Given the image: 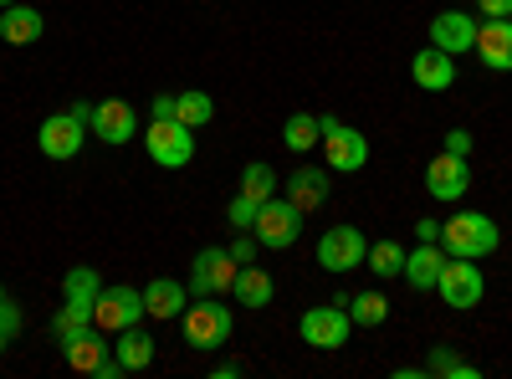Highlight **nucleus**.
I'll return each mask as SVG.
<instances>
[{"mask_svg": "<svg viewBox=\"0 0 512 379\" xmlns=\"http://www.w3.org/2000/svg\"><path fill=\"white\" fill-rule=\"evenodd\" d=\"M497 246H502V231H497L492 216H482V210H456V216L441 221V251L446 257L482 262V257H492Z\"/></svg>", "mask_w": 512, "mask_h": 379, "instance_id": "obj_1", "label": "nucleus"}, {"mask_svg": "<svg viewBox=\"0 0 512 379\" xmlns=\"http://www.w3.org/2000/svg\"><path fill=\"white\" fill-rule=\"evenodd\" d=\"M231 328H236V318H231V308H226L221 298H195V303H185V313H180L185 344L200 349V354L221 349V344L231 339Z\"/></svg>", "mask_w": 512, "mask_h": 379, "instance_id": "obj_2", "label": "nucleus"}, {"mask_svg": "<svg viewBox=\"0 0 512 379\" xmlns=\"http://www.w3.org/2000/svg\"><path fill=\"white\" fill-rule=\"evenodd\" d=\"M344 303H349V298H333V303H313V308L303 313L297 333H303V344H308V349L333 354V349H344V344H349L354 318H349V308H344Z\"/></svg>", "mask_w": 512, "mask_h": 379, "instance_id": "obj_3", "label": "nucleus"}, {"mask_svg": "<svg viewBox=\"0 0 512 379\" xmlns=\"http://www.w3.org/2000/svg\"><path fill=\"white\" fill-rule=\"evenodd\" d=\"M144 149H149V159L159 164V170H185V164L195 159V129L180 123V118H149Z\"/></svg>", "mask_w": 512, "mask_h": 379, "instance_id": "obj_4", "label": "nucleus"}, {"mask_svg": "<svg viewBox=\"0 0 512 379\" xmlns=\"http://www.w3.org/2000/svg\"><path fill=\"white\" fill-rule=\"evenodd\" d=\"M236 272H241V262L231 257V246H205V251H195L185 287H190V298H226Z\"/></svg>", "mask_w": 512, "mask_h": 379, "instance_id": "obj_5", "label": "nucleus"}, {"mask_svg": "<svg viewBox=\"0 0 512 379\" xmlns=\"http://www.w3.org/2000/svg\"><path fill=\"white\" fill-rule=\"evenodd\" d=\"M323 129V159L333 175H354L369 164V139L354 129V123H338V118H318Z\"/></svg>", "mask_w": 512, "mask_h": 379, "instance_id": "obj_6", "label": "nucleus"}, {"mask_svg": "<svg viewBox=\"0 0 512 379\" xmlns=\"http://www.w3.org/2000/svg\"><path fill=\"white\" fill-rule=\"evenodd\" d=\"M297 236H303V210L287 195H272L256 205V241L267 251H287V246H297Z\"/></svg>", "mask_w": 512, "mask_h": 379, "instance_id": "obj_7", "label": "nucleus"}, {"mask_svg": "<svg viewBox=\"0 0 512 379\" xmlns=\"http://www.w3.org/2000/svg\"><path fill=\"white\" fill-rule=\"evenodd\" d=\"M436 292H441V303L466 313V308H477L482 303V292H487V277L477 262H466V257H446L441 277H436Z\"/></svg>", "mask_w": 512, "mask_h": 379, "instance_id": "obj_8", "label": "nucleus"}, {"mask_svg": "<svg viewBox=\"0 0 512 379\" xmlns=\"http://www.w3.org/2000/svg\"><path fill=\"white\" fill-rule=\"evenodd\" d=\"M82 144H88V123H82L72 108H62V113H47L41 118V129H36V149L47 154V159H77L82 154Z\"/></svg>", "mask_w": 512, "mask_h": 379, "instance_id": "obj_9", "label": "nucleus"}, {"mask_svg": "<svg viewBox=\"0 0 512 379\" xmlns=\"http://www.w3.org/2000/svg\"><path fill=\"white\" fill-rule=\"evenodd\" d=\"M364 251H369V241H364L359 226H349V221L344 226H328L318 236V267L333 272V277H344V272L364 267Z\"/></svg>", "mask_w": 512, "mask_h": 379, "instance_id": "obj_10", "label": "nucleus"}, {"mask_svg": "<svg viewBox=\"0 0 512 379\" xmlns=\"http://www.w3.org/2000/svg\"><path fill=\"white\" fill-rule=\"evenodd\" d=\"M144 318H149L144 292H134V287H103V292H98L93 323H98L103 333H123V328H134V323H144Z\"/></svg>", "mask_w": 512, "mask_h": 379, "instance_id": "obj_11", "label": "nucleus"}, {"mask_svg": "<svg viewBox=\"0 0 512 379\" xmlns=\"http://www.w3.org/2000/svg\"><path fill=\"white\" fill-rule=\"evenodd\" d=\"M328 175H333L328 164H303V170H292V175L282 180V195H287L297 210H303V216H313V210L328 205V190H333Z\"/></svg>", "mask_w": 512, "mask_h": 379, "instance_id": "obj_12", "label": "nucleus"}, {"mask_svg": "<svg viewBox=\"0 0 512 379\" xmlns=\"http://www.w3.org/2000/svg\"><path fill=\"white\" fill-rule=\"evenodd\" d=\"M425 190H431V200H461L466 190H472V164H466L461 154H436L431 164H425Z\"/></svg>", "mask_w": 512, "mask_h": 379, "instance_id": "obj_13", "label": "nucleus"}, {"mask_svg": "<svg viewBox=\"0 0 512 379\" xmlns=\"http://www.w3.org/2000/svg\"><path fill=\"white\" fill-rule=\"evenodd\" d=\"M93 134L103 139V144H128L139 134V113H134V103H123V98H103V103H93Z\"/></svg>", "mask_w": 512, "mask_h": 379, "instance_id": "obj_14", "label": "nucleus"}, {"mask_svg": "<svg viewBox=\"0 0 512 379\" xmlns=\"http://www.w3.org/2000/svg\"><path fill=\"white\" fill-rule=\"evenodd\" d=\"M113 354V344L103 339V328L98 323H88V328H77L72 339H62V359H67V369H77V374H98V364Z\"/></svg>", "mask_w": 512, "mask_h": 379, "instance_id": "obj_15", "label": "nucleus"}, {"mask_svg": "<svg viewBox=\"0 0 512 379\" xmlns=\"http://www.w3.org/2000/svg\"><path fill=\"white\" fill-rule=\"evenodd\" d=\"M487 72H512V16H497V21H482L477 26V47Z\"/></svg>", "mask_w": 512, "mask_h": 379, "instance_id": "obj_16", "label": "nucleus"}, {"mask_svg": "<svg viewBox=\"0 0 512 379\" xmlns=\"http://www.w3.org/2000/svg\"><path fill=\"white\" fill-rule=\"evenodd\" d=\"M477 16H461V11H441V16H431V47H441V52H451V57H461V52H472L477 47Z\"/></svg>", "mask_w": 512, "mask_h": 379, "instance_id": "obj_17", "label": "nucleus"}, {"mask_svg": "<svg viewBox=\"0 0 512 379\" xmlns=\"http://www.w3.org/2000/svg\"><path fill=\"white\" fill-rule=\"evenodd\" d=\"M410 77L420 82L425 93H451L456 88V57L441 52V47H420L410 57Z\"/></svg>", "mask_w": 512, "mask_h": 379, "instance_id": "obj_18", "label": "nucleus"}, {"mask_svg": "<svg viewBox=\"0 0 512 379\" xmlns=\"http://www.w3.org/2000/svg\"><path fill=\"white\" fill-rule=\"evenodd\" d=\"M41 31H47V16L26 0L0 11V41H11V47H31V41H41Z\"/></svg>", "mask_w": 512, "mask_h": 379, "instance_id": "obj_19", "label": "nucleus"}, {"mask_svg": "<svg viewBox=\"0 0 512 379\" xmlns=\"http://www.w3.org/2000/svg\"><path fill=\"white\" fill-rule=\"evenodd\" d=\"M441 267H446V251H441L436 241H420L415 251H405V272H400V277H405L415 292H436Z\"/></svg>", "mask_w": 512, "mask_h": 379, "instance_id": "obj_20", "label": "nucleus"}, {"mask_svg": "<svg viewBox=\"0 0 512 379\" xmlns=\"http://www.w3.org/2000/svg\"><path fill=\"white\" fill-rule=\"evenodd\" d=\"M185 303H190V287L175 282V277H154V282L144 287V308H149V318L175 323V318L185 313Z\"/></svg>", "mask_w": 512, "mask_h": 379, "instance_id": "obj_21", "label": "nucleus"}, {"mask_svg": "<svg viewBox=\"0 0 512 379\" xmlns=\"http://www.w3.org/2000/svg\"><path fill=\"white\" fill-rule=\"evenodd\" d=\"M113 359L123 364V374H139V369H149L154 364V354H159V344H154V333H144L139 323L134 328H123V333H113Z\"/></svg>", "mask_w": 512, "mask_h": 379, "instance_id": "obj_22", "label": "nucleus"}, {"mask_svg": "<svg viewBox=\"0 0 512 379\" xmlns=\"http://www.w3.org/2000/svg\"><path fill=\"white\" fill-rule=\"evenodd\" d=\"M231 298L241 303V308H251V313H262L272 298H277V282H272V272H262V267H241L236 272V282H231Z\"/></svg>", "mask_w": 512, "mask_h": 379, "instance_id": "obj_23", "label": "nucleus"}, {"mask_svg": "<svg viewBox=\"0 0 512 379\" xmlns=\"http://www.w3.org/2000/svg\"><path fill=\"white\" fill-rule=\"evenodd\" d=\"M98 292H103V277H98L93 267H72V272L62 277V303L77 308V313H88V318H93V308H98Z\"/></svg>", "mask_w": 512, "mask_h": 379, "instance_id": "obj_24", "label": "nucleus"}, {"mask_svg": "<svg viewBox=\"0 0 512 379\" xmlns=\"http://www.w3.org/2000/svg\"><path fill=\"white\" fill-rule=\"evenodd\" d=\"M364 267H369L379 282L400 277V272H405V246H400V241H390V236H379V241L364 251Z\"/></svg>", "mask_w": 512, "mask_h": 379, "instance_id": "obj_25", "label": "nucleus"}, {"mask_svg": "<svg viewBox=\"0 0 512 379\" xmlns=\"http://www.w3.org/2000/svg\"><path fill=\"white\" fill-rule=\"evenodd\" d=\"M282 144H287L292 154H308V149H318V144H323L318 113H292V118L282 123Z\"/></svg>", "mask_w": 512, "mask_h": 379, "instance_id": "obj_26", "label": "nucleus"}, {"mask_svg": "<svg viewBox=\"0 0 512 379\" xmlns=\"http://www.w3.org/2000/svg\"><path fill=\"white\" fill-rule=\"evenodd\" d=\"M277 190H282V180H277V170H272L267 159H251L246 170H241V195H251L256 205H262V200H272Z\"/></svg>", "mask_w": 512, "mask_h": 379, "instance_id": "obj_27", "label": "nucleus"}, {"mask_svg": "<svg viewBox=\"0 0 512 379\" xmlns=\"http://www.w3.org/2000/svg\"><path fill=\"white\" fill-rule=\"evenodd\" d=\"M344 308H349L354 328H379L384 318H390V298H384L379 287H374V292H359V298H349Z\"/></svg>", "mask_w": 512, "mask_h": 379, "instance_id": "obj_28", "label": "nucleus"}, {"mask_svg": "<svg viewBox=\"0 0 512 379\" xmlns=\"http://www.w3.org/2000/svg\"><path fill=\"white\" fill-rule=\"evenodd\" d=\"M175 118H180V123H190V129H205V123L216 118V98H210V93H200V88H190V93H175Z\"/></svg>", "mask_w": 512, "mask_h": 379, "instance_id": "obj_29", "label": "nucleus"}, {"mask_svg": "<svg viewBox=\"0 0 512 379\" xmlns=\"http://www.w3.org/2000/svg\"><path fill=\"white\" fill-rule=\"evenodd\" d=\"M425 374H436V379H482L477 364H466L461 354H451L446 344L431 349V359H425Z\"/></svg>", "mask_w": 512, "mask_h": 379, "instance_id": "obj_30", "label": "nucleus"}, {"mask_svg": "<svg viewBox=\"0 0 512 379\" xmlns=\"http://www.w3.org/2000/svg\"><path fill=\"white\" fill-rule=\"evenodd\" d=\"M226 221H231V226H236V231H256V200H251V195H241V190H236V200H231V205H226Z\"/></svg>", "mask_w": 512, "mask_h": 379, "instance_id": "obj_31", "label": "nucleus"}, {"mask_svg": "<svg viewBox=\"0 0 512 379\" xmlns=\"http://www.w3.org/2000/svg\"><path fill=\"white\" fill-rule=\"evenodd\" d=\"M88 323H93L88 313H77V308H67V303H62V308H57V318H52L57 344H62V339H72V333H77V328H88Z\"/></svg>", "mask_w": 512, "mask_h": 379, "instance_id": "obj_32", "label": "nucleus"}, {"mask_svg": "<svg viewBox=\"0 0 512 379\" xmlns=\"http://www.w3.org/2000/svg\"><path fill=\"white\" fill-rule=\"evenodd\" d=\"M256 246H262V241H256V231H241V236L231 241V257H236L241 267H251V262H256Z\"/></svg>", "mask_w": 512, "mask_h": 379, "instance_id": "obj_33", "label": "nucleus"}, {"mask_svg": "<svg viewBox=\"0 0 512 379\" xmlns=\"http://www.w3.org/2000/svg\"><path fill=\"white\" fill-rule=\"evenodd\" d=\"M0 328H6L11 333V339H16V333H21V308L6 298V303H0Z\"/></svg>", "mask_w": 512, "mask_h": 379, "instance_id": "obj_34", "label": "nucleus"}, {"mask_svg": "<svg viewBox=\"0 0 512 379\" xmlns=\"http://www.w3.org/2000/svg\"><path fill=\"white\" fill-rule=\"evenodd\" d=\"M446 154H461V159H466V154H472V134L451 129V134H446Z\"/></svg>", "mask_w": 512, "mask_h": 379, "instance_id": "obj_35", "label": "nucleus"}, {"mask_svg": "<svg viewBox=\"0 0 512 379\" xmlns=\"http://www.w3.org/2000/svg\"><path fill=\"white\" fill-rule=\"evenodd\" d=\"M149 118H175V93H159V98H149Z\"/></svg>", "mask_w": 512, "mask_h": 379, "instance_id": "obj_36", "label": "nucleus"}, {"mask_svg": "<svg viewBox=\"0 0 512 379\" xmlns=\"http://www.w3.org/2000/svg\"><path fill=\"white\" fill-rule=\"evenodd\" d=\"M477 11L487 21H497V16H512V0H477Z\"/></svg>", "mask_w": 512, "mask_h": 379, "instance_id": "obj_37", "label": "nucleus"}, {"mask_svg": "<svg viewBox=\"0 0 512 379\" xmlns=\"http://www.w3.org/2000/svg\"><path fill=\"white\" fill-rule=\"evenodd\" d=\"M415 236H420V241H436V246H441V221L420 216V221H415Z\"/></svg>", "mask_w": 512, "mask_h": 379, "instance_id": "obj_38", "label": "nucleus"}, {"mask_svg": "<svg viewBox=\"0 0 512 379\" xmlns=\"http://www.w3.org/2000/svg\"><path fill=\"white\" fill-rule=\"evenodd\" d=\"M241 374H246V364H236V359L216 364V379H241Z\"/></svg>", "mask_w": 512, "mask_h": 379, "instance_id": "obj_39", "label": "nucleus"}, {"mask_svg": "<svg viewBox=\"0 0 512 379\" xmlns=\"http://www.w3.org/2000/svg\"><path fill=\"white\" fill-rule=\"evenodd\" d=\"M395 379H425V364H400Z\"/></svg>", "mask_w": 512, "mask_h": 379, "instance_id": "obj_40", "label": "nucleus"}, {"mask_svg": "<svg viewBox=\"0 0 512 379\" xmlns=\"http://www.w3.org/2000/svg\"><path fill=\"white\" fill-rule=\"evenodd\" d=\"M72 113H77L82 123H93V103H88V98H77V103H72Z\"/></svg>", "mask_w": 512, "mask_h": 379, "instance_id": "obj_41", "label": "nucleus"}, {"mask_svg": "<svg viewBox=\"0 0 512 379\" xmlns=\"http://www.w3.org/2000/svg\"><path fill=\"white\" fill-rule=\"evenodd\" d=\"M6 344H11V333H6V328H0V354H6Z\"/></svg>", "mask_w": 512, "mask_h": 379, "instance_id": "obj_42", "label": "nucleus"}, {"mask_svg": "<svg viewBox=\"0 0 512 379\" xmlns=\"http://www.w3.org/2000/svg\"><path fill=\"white\" fill-rule=\"evenodd\" d=\"M6 6H16V0H0V11H6Z\"/></svg>", "mask_w": 512, "mask_h": 379, "instance_id": "obj_43", "label": "nucleus"}, {"mask_svg": "<svg viewBox=\"0 0 512 379\" xmlns=\"http://www.w3.org/2000/svg\"><path fill=\"white\" fill-rule=\"evenodd\" d=\"M0 303H6V282H0Z\"/></svg>", "mask_w": 512, "mask_h": 379, "instance_id": "obj_44", "label": "nucleus"}]
</instances>
